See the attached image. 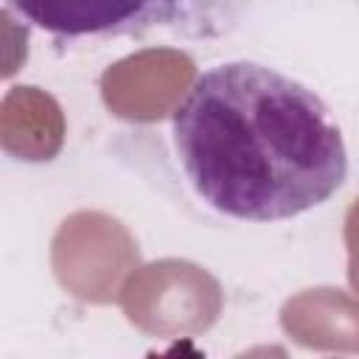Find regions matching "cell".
<instances>
[{"instance_id": "cell-1", "label": "cell", "mask_w": 359, "mask_h": 359, "mask_svg": "<svg viewBox=\"0 0 359 359\" xmlns=\"http://www.w3.org/2000/svg\"><path fill=\"white\" fill-rule=\"evenodd\" d=\"M171 137L199 199L241 222L294 219L348 177V149L328 104L250 59L202 70L171 115Z\"/></svg>"}, {"instance_id": "cell-2", "label": "cell", "mask_w": 359, "mask_h": 359, "mask_svg": "<svg viewBox=\"0 0 359 359\" xmlns=\"http://www.w3.org/2000/svg\"><path fill=\"white\" fill-rule=\"evenodd\" d=\"M25 28L59 42L143 36L154 28H180L199 0H3Z\"/></svg>"}]
</instances>
